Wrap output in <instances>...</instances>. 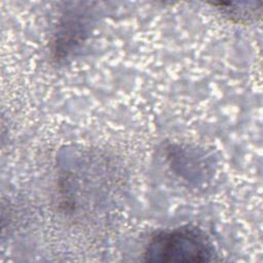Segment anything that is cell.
Listing matches in <instances>:
<instances>
[{
  "label": "cell",
  "mask_w": 263,
  "mask_h": 263,
  "mask_svg": "<svg viewBox=\"0 0 263 263\" xmlns=\"http://www.w3.org/2000/svg\"><path fill=\"white\" fill-rule=\"evenodd\" d=\"M148 262H208L216 252L206 234L193 226H181L154 234L145 247Z\"/></svg>",
  "instance_id": "6da1fadb"
}]
</instances>
